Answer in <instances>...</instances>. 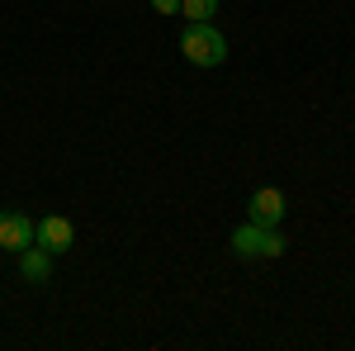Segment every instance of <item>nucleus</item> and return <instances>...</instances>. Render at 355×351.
<instances>
[{"label":"nucleus","mask_w":355,"mask_h":351,"mask_svg":"<svg viewBox=\"0 0 355 351\" xmlns=\"http://www.w3.org/2000/svg\"><path fill=\"white\" fill-rule=\"evenodd\" d=\"M180 53L190 57V67H223V62H227V38H223L209 19H204V24H185Z\"/></svg>","instance_id":"1"},{"label":"nucleus","mask_w":355,"mask_h":351,"mask_svg":"<svg viewBox=\"0 0 355 351\" xmlns=\"http://www.w3.org/2000/svg\"><path fill=\"white\" fill-rule=\"evenodd\" d=\"M33 243H38V223L28 214H19V209H5V214H0V247L19 256V252L33 247Z\"/></svg>","instance_id":"3"},{"label":"nucleus","mask_w":355,"mask_h":351,"mask_svg":"<svg viewBox=\"0 0 355 351\" xmlns=\"http://www.w3.org/2000/svg\"><path fill=\"white\" fill-rule=\"evenodd\" d=\"M227 247H232L237 256H246V261H256V256L275 261V256H284V247H289V243H284L275 228H261V223H251V218H246L242 228L227 238Z\"/></svg>","instance_id":"2"},{"label":"nucleus","mask_w":355,"mask_h":351,"mask_svg":"<svg viewBox=\"0 0 355 351\" xmlns=\"http://www.w3.org/2000/svg\"><path fill=\"white\" fill-rule=\"evenodd\" d=\"M157 15H180V0H152Z\"/></svg>","instance_id":"8"},{"label":"nucleus","mask_w":355,"mask_h":351,"mask_svg":"<svg viewBox=\"0 0 355 351\" xmlns=\"http://www.w3.org/2000/svg\"><path fill=\"white\" fill-rule=\"evenodd\" d=\"M284 209H289V204H284V195H279L275 186L256 190V195L246 199V218H251V223H261V228H275V223L284 218Z\"/></svg>","instance_id":"4"},{"label":"nucleus","mask_w":355,"mask_h":351,"mask_svg":"<svg viewBox=\"0 0 355 351\" xmlns=\"http://www.w3.org/2000/svg\"><path fill=\"white\" fill-rule=\"evenodd\" d=\"M19 275H24L28 285H43V280H53V252L48 247H24L19 252Z\"/></svg>","instance_id":"6"},{"label":"nucleus","mask_w":355,"mask_h":351,"mask_svg":"<svg viewBox=\"0 0 355 351\" xmlns=\"http://www.w3.org/2000/svg\"><path fill=\"white\" fill-rule=\"evenodd\" d=\"M38 247H48V252H71L76 247V228H71V218H62V214H48V218H38Z\"/></svg>","instance_id":"5"},{"label":"nucleus","mask_w":355,"mask_h":351,"mask_svg":"<svg viewBox=\"0 0 355 351\" xmlns=\"http://www.w3.org/2000/svg\"><path fill=\"white\" fill-rule=\"evenodd\" d=\"M180 15H185L190 24H204V19L218 15V0H180Z\"/></svg>","instance_id":"7"}]
</instances>
